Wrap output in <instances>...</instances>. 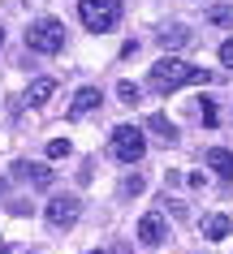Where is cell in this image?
Masks as SVG:
<instances>
[{"label":"cell","mask_w":233,"mask_h":254,"mask_svg":"<svg viewBox=\"0 0 233 254\" xmlns=\"http://www.w3.org/2000/svg\"><path fill=\"white\" fill-rule=\"evenodd\" d=\"M125 194H130V198H134V194H143V177H130V181H125Z\"/></svg>","instance_id":"cell-19"},{"label":"cell","mask_w":233,"mask_h":254,"mask_svg":"<svg viewBox=\"0 0 233 254\" xmlns=\"http://www.w3.org/2000/svg\"><path fill=\"white\" fill-rule=\"evenodd\" d=\"M78 17L91 35H104V30L117 26L121 17V0H78Z\"/></svg>","instance_id":"cell-3"},{"label":"cell","mask_w":233,"mask_h":254,"mask_svg":"<svg viewBox=\"0 0 233 254\" xmlns=\"http://www.w3.org/2000/svg\"><path fill=\"white\" fill-rule=\"evenodd\" d=\"M207 22L212 26H233V4H207Z\"/></svg>","instance_id":"cell-14"},{"label":"cell","mask_w":233,"mask_h":254,"mask_svg":"<svg viewBox=\"0 0 233 254\" xmlns=\"http://www.w3.org/2000/svg\"><path fill=\"white\" fill-rule=\"evenodd\" d=\"M220 65H229V69H233V39L220 43Z\"/></svg>","instance_id":"cell-18"},{"label":"cell","mask_w":233,"mask_h":254,"mask_svg":"<svg viewBox=\"0 0 233 254\" xmlns=\"http://www.w3.org/2000/svg\"><path fill=\"white\" fill-rule=\"evenodd\" d=\"M117 95H121L125 104H138V86H134V82H121V86H117Z\"/></svg>","instance_id":"cell-16"},{"label":"cell","mask_w":233,"mask_h":254,"mask_svg":"<svg viewBox=\"0 0 233 254\" xmlns=\"http://www.w3.org/2000/svg\"><path fill=\"white\" fill-rule=\"evenodd\" d=\"M155 39H160V48H186L194 35H190V26H186V22H168V26H160V35H155Z\"/></svg>","instance_id":"cell-9"},{"label":"cell","mask_w":233,"mask_h":254,"mask_svg":"<svg viewBox=\"0 0 233 254\" xmlns=\"http://www.w3.org/2000/svg\"><path fill=\"white\" fill-rule=\"evenodd\" d=\"M147 129H151V134H160L164 142H177V125H173V121H168L164 112H155V117H147Z\"/></svg>","instance_id":"cell-13"},{"label":"cell","mask_w":233,"mask_h":254,"mask_svg":"<svg viewBox=\"0 0 233 254\" xmlns=\"http://www.w3.org/2000/svg\"><path fill=\"white\" fill-rule=\"evenodd\" d=\"M199 104H203V125H216V104L212 99H199Z\"/></svg>","instance_id":"cell-17"},{"label":"cell","mask_w":233,"mask_h":254,"mask_svg":"<svg viewBox=\"0 0 233 254\" xmlns=\"http://www.w3.org/2000/svg\"><path fill=\"white\" fill-rule=\"evenodd\" d=\"M69 151H74V147H69V138H52V142H48V160H65Z\"/></svg>","instance_id":"cell-15"},{"label":"cell","mask_w":233,"mask_h":254,"mask_svg":"<svg viewBox=\"0 0 233 254\" xmlns=\"http://www.w3.org/2000/svg\"><path fill=\"white\" fill-rule=\"evenodd\" d=\"M91 254H104V250H91Z\"/></svg>","instance_id":"cell-22"},{"label":"cell","mask_w":233,"mask_h":254,"mask_svg":"<svg viewBox=\"0 0 233 254\" xmlns=\"http://www.w3.org/2000/svg\"><path fill=\"white\" fill-rule=\"evenodd\" d=\"M203 86V82H212V73L207 69H199V65H186V61H177V56H164V61H155L151 65V73H147V86L151 91H160V95H168V91H177V86Z\"/></svg>","instance_id":"cell-1"},{"label":"cell","mask_w":233,"mask_h":254,"mask_svg":"<svg viewBox=\"0 0 233 254\" xmlns=\"http://www.w3.org/2000/svg\"><path fill=\"white\" fill-rule=\"evenodd\" d=\"M0 43H4V30H0Z\"/></svg>","instance_id":"cell-21"},{"label":"cell","mask_w":233,"mask_h":254,"mask_svg":"<svg viewBox=\"0 0 233 254\" xmlns=\"http://www.w3.org/2000/svg\"><path fill=\"white\" fill-rule=\"evenodd\" d=\"M17 177H22V181H30V186H39V190H52V168H48V164H17L13 168Z\"/></svg>","instance_id":"cell-8"},{"label":"cell","mask_w":233,"mask_h":254,"mask_svg":"<svg viewBox=\"0 0 233 254\" xmlns=\"http://www.w3.org/2000/svg\"><path fill=\"white\" fill-rule=\"evenodd\" d=\"M26 48L39 52V56H56L65 48V22H61V17H39V22H30Z\"/></svg>","instance_id":"cell-2"},{"label":"cell","mask_w":233,"mask_h":254,"mask_svg":"<svg viewBox=\"0 0 233 254\" xmlns=\"http://www.w3.org/2000/svg\"><path fill=\"white\" fill-rule=\"evenodd\" d=\"M207 168H212V173H220L225 181H233V151L212 147V151H207Z\"/></svg>","instance_id":"cell-11"},{"label":"cell","mask_w":233,"mask_h":254,"mask_svg":"<svg viewBox=\"0 0 233 254\" xmlns=\"http://www.w3.org/2000/svg\"><path fill=\"white\" fill-rule=\"evenodd\" d=\"M78 215H82L78 194H56V198L43 207V220H48L52 228H74V224H78Z\"/></svg>","instance_id":"cell-5"},{"label":"cell","mask_w":233,"mask_h":254,"mask_svg":"<svg viewBox=\"0 0 233 254\" xmlns=\"http://www.w3.org/2000/svg\"><path fill=\"white\" fill-rule=\"evenodd\" d=\"M91 173H95V164H91V160H82V173H78V181L86 186V181H91Z\"/></svg>","instance_id":"cell-20"},{"label":"cell","mask_w":233,"mask_h":254,"mask_svg":"<svg viewBox=\"0 0 233 254\" xmlns=\"http://www.w3.org/2000/svg\"><path fill=\"white\" fill-rule=\"evenodd\" d=\"M99 108H104L99 86H82V91L74 95V104H69V117H74V121H86L91 112H99Z\"/></svg>","instance_id":"cell-6"},{"label":"cell","mask_w":233,"mask_h":254,"mask_svg":"<svg viewBox=\"0 0 233 254\" xmlns=\"http://www.w3.org/2000/svg\"><path fill=\"white\" fill-rule=\"evenodd\" d=\"M229 233H233V220L225 211H216V215H207V220H203V237L207 241H225Z\"/></svg>","instance_id":"cell-10"},{"label":"cell","mask_w":233,"mask_h":254,"mask_svg":"<svg viewBox=\"0 0 233 254\" xmlns=\"http://www.w3.org/2000/svg\"><path fill=\"white\" fill-rule=\"evenodd\" d=\"M143 155H147V138H143V129H138V125H117V129H112V160L138 164Z\"/></svg>","instance_id":"cell-4"},{"label":"cell","mask_w":233,"mask_h":254,"mask_svg":"<svg viewBox=\"0 0 233 254\" xmlns=\"http://www.w3.org/2000/svg\"><path fill=\"white\" fill-rule=\"evenodd\" d=\"M52 91H56V78H35V82L26 86V104H30V108L48 104V99H52Z\"/></svg>","instance_id":"cell-12"},{"label":"cell","mask_w":233,"mask_h":254,"mask_svg":"<svg viewBox=\"0 0 233 254\" xmlns=\"http://www.w3.org/2000/svg\"><path fill=\"white\" fill-rule=\"evenodd\" d=\"M164 237H168V224H164L160 211H147L143 220H138V241H143V246H160Z\"/></svg>","instance_id":"cell-7"}]
</instances>
